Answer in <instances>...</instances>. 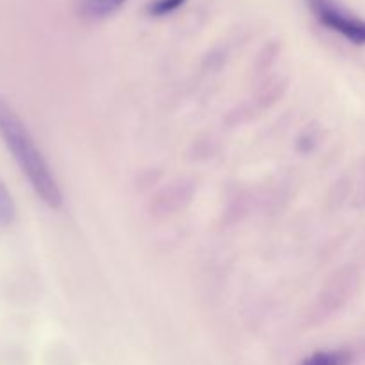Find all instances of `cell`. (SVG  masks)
Returning <instances> with one entry per match:
<instances>
[{
    "label": "cell",
    "instance_id": "3957f363",
    "mask_svg": "<svg viewBox=\"0 0 365 365\" xmlns=\"http://www.w3.org/2000/svg\"><path fill=\"white\" fill-rule=\"evenodd\" d=\"M127 0H78L82 16L89 20H103L125 6Z\"/></svg>",
    "mask_w": 365,
    "mask_h": 365
},
{
    "label": "cell",
    "instance_id": "7a4b0ae2",
    "mask_svg": "<svg viewBox=\"0 0 365 365\" xmlns=\"http://www.w3.org/2000/svg\"><path fill=\"white\" fill-rule=\"evenodd\" d=\"M307 4L321 25L337 32L353 45H365V20L349 13L337 0H307Z\"/></svg>",
    "mask_w": 365,
    "mask_h": 365
},
{
    "label": "cell",
    "instance_id": "6da1fadb",
    "mask_svg": "<svg viewBox=\"0 0 365 365\" xmlns=\"http://www.w3.org/2000/svg\"><path fill=\"white\" fill-rule=\"evenodd\" d=\"M0 138L39 200L50 209H61L63 195L56 177L39 152L27 125L4 96H0Z\"/></svg>",
    "mask_w": 365,
    "mask_h": 365
},
{
    "label": "cell",
    "instance_id": "5b68a950",
    "mask_svg": "<svg viewBox=\"0 0 365 365\" xmlns=\"http://www.w3.org/2000/svg\"><path fill=\"white\" fill-rule=\"evenodd\" d=\"M14 214H16V207H14L13 196L0 182V228L9 227L14 221Z\"/></svg>",
    "mask_w": 365,
    "mask_h": 365
},
{
    "label": "cell",
    "instance_id": "8992f818",
    "mask_svg": "<svg viewBox=\"0 0 365 365\" xmlns=\"http://www.w3.org/2000/svg\"><path fill=\"white\" fill-rule=\"evenodd\" d=\"M185 4V0H153L148 4L146 11H148L150 16H166V14L175 13L177 9H180Z\"/></svg>",
    "mask_w": 365,
    "mask_h": 365
},
{
    "label": "cell",
    "instance_id": "277c9868",
    "mask_svg": "<svg viewBox=\"0 0 365 365\" xmlns=\"http://www.w3.org/2000/svg\"><path fill=\"white\" fill-rule=\"evenodd\" d=\"M351 355L348 351H319L303 362V365H349Z\"/></svg>",
    "mask_w": 365,
    "mask_h": 365
}]
</instances>
